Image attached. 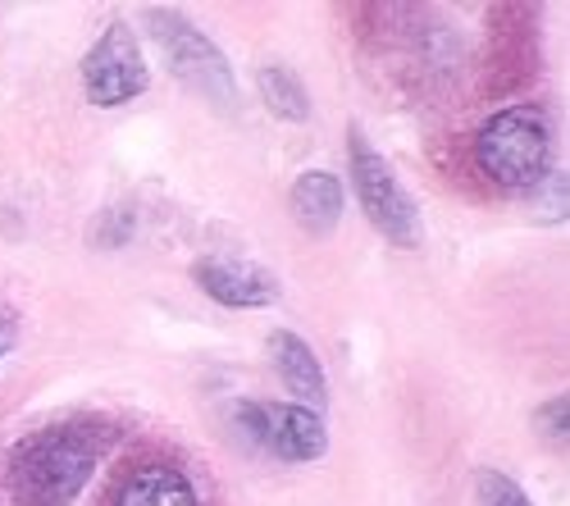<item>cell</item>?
Masks as SVG:
<instances>
[{
  "label": "cell",
  "mask_w": 570,
  "mask_h": 506,
  "mask_svg": "<svg viewBox=\"0 0 570 506\" xmlns=\"http://www.w3.org/2000/svg\"><path fill=\"white\" fill-rule=\"evenodd\" d=\"M101 443L78 425L37 429L10 452L14 506H73L87 479L97 475Z\"/></svg>",
  "instance_id": "cell-1"
},
{
  "label": "cell",
  "mask_w": 570,
  "mask_h": 506,
  "mask_svg": "<svg viewBox=\"0 0 570 506\" xmlns=\"http://www.w3.org/2000/svg\"><path fill=\"white\" fill-rule=\"evenodd\" d=\"M474 169H480L498 192H530L548 178L552 160V132L539 106H511L498 110L480 132H474Z\"/></svg>",
  "instance_id": "cell-2"
},
{
  "label": "cell",
  "mask_w": 570,
  "mask_h": 506,
  "mask_svg": "<svg viewBox=\"0 0 570 506\" xmlns=\"http://www.w3.org/2000/svg\"><path fill=\"white\" fill-rule=\"evenodd\" d=\"M347 160H352V188L361 197L365 219L384 234L393 247H420V210L393 165L379 156V147L365 137L361 123L347 128Z\"/></svg>",
  "instance_id": "cell-3"
},
{
  "label": "cell",
  "mask_w": 570,
  "mask_h": 506,
  "mask_svg": "<svg viewBox=\"0 0 570 506\" xmlns=\"http://www.w3.org/2000/svg\"><path fill=\"white\" fill-rule=\"evenodd\" d=\"M147 19H151V37L160 41L174 78L183 87H193L215 110H233L237 106V78H233V65L219 46L197 23H187L178 10H147Z\"/></svg>",
  "instance_id": "cell-4"
},
{
  "label": "cell",
  "mask_w": 570,
  "mask_h": 506,
  "mask_svg": "<svg viewBox=\"0 0 570 506\" xmlns=\"http://www.w3.org/2000/svg\"><path fill=\"white\" fill-rule=\"evenodd\" d=\"M151 87V69H147V56L132 37L128 23H110L97 46L82 56V91L91 106L101 110H115V106H128L137 101L141 91Z\"/></svg>",
  "instance_id": "cell-5"
},
{
  "label": "cell",
  "mask_w": 570,
  "mask_h": 506,
  "mask_svg": "<svg viewBox=\"0 0 570 506\" xmlns=\"http://www.w3.org/2000/svg\"><path fill=\"white\" fill-rule=\"evenodd\" d=\"M101 506H206L197 479L169 452H132L101 493Z\"/></svg>",
  "instance_id": "cell-6"
},
{
  "label": "cell",
  "mask_w": 570,
  "mask_h": 506,
  "mask_svg": "<svg viewBox=\"0 0 570 506\" xmlns=\"http://www.w3.org/2000/svg\"><path fill=\"white\" fill-rule=\"evenodd\" d=\"M243 429L278 462H320L328 452V429L320 420V410L297 406V401H243L237 406Z\"/></svg>",
  "instance_id": "cell-7"
},
{
  "label": "cell",
  "mask_w": 570,
  "mask_h": 506,
  "mask_svg": "<svg viewBox=\"0 0 570 506\" xmlns=\"http://www.w3.org/2000/svg\"><path fill=\"white\" fill-rule=\"evenodd\" d=\"M197 288L233 310H265L278 301V279L269 269L252 265V260H228V256H206L193 265Z\"/></svg>",
  "instance_id": "cell-8"
},
{
  "label": "cell",
  "mask_w": 570,
  "mask_h": 506,
  "mask_svg": "<svg viewBox=\"0 0 570 506\" xmlns=\"http://www.w3.org/2000/svg\"><path fill=\"white\" fill-rule=\"evenodd\" d=\"M288 210H293L297 228H306V234H315V238L334 234L338 219H343V210H347L343 178L328 173V169H306V173H297L293 192H288Z\"/></svg>",
  "instance_id": "cell-9"
},
{
  "label": "cell",
  "mask_w": 570,
  "mask_h": 506,
  "mask_svg": "<svg viewBox=\"0 0 570 506\" xmlns=\"http://www.w3.org/2000/svg\"><path fill=\"white\" fill-rule=\"evenodd\" d=\"M269 365H274V375L283 379V388L297 397V406H311V410L324 406V397H328L324 365H320V356L306 347V338H297V334H288V329H274V334H269Z\"/></svg>",
  "instance_id": "cell-10"
},
{
  "label": "cell",
  "mask_w": 570,
  "mask_h": 506,
  "mask_svg": "<svg viewBox=\"0 0 570 506\" xmlns=\"http://www.w3.org/2000/svg\"><path fill=\"white\" fill-rule=\"evenodd\" d=\"M256 87H261L269 115H278L283 123H306L311 119V91L302 87V78L288 65H265L256 73Z\"/></svg>",
  "instance_id": "cell-11"
},
{
  "label": "cell",
  "mask_w": 570,
  "mask_h": 506,
  "mask_svg": "<svg viewBox=\"0 0 570 506\" xmlns=\"http://www.w3.org/2000/svg\"><path fill=\"white\" fill-rule=\"evenodd\" d=\"M474 502L480 506H534L525 497V488H520L511 475H502V470H480L474 475Z\"/></svg>",
  "instance_id": "cell-12"
},
{
  "label": "cell",
  "mask_w": 570,
  "mask_h": 506,
  "mask_svg": "<svg viewBox=\"0 0 570 506\" xmlns=\"http://www.w3.org/2000/svg\"><path fill=\"white\" fill-rule=\"evenodd\" d=\"M539 429H543L552 443H566V397H548V401H543Z\"/></svg>",
  "instance_id": "cell-13"
},
{
  "label": "cell",
  "mask_w": 570,
  "mask_h": 506,
  "mask_svg": "<svg viewBox=\"0 0 570 506\" xmlns=\"http://www.w3.org/2000/svg\"><path fill=\"white\" fill-rule=\"evenodd\" d=\"M19 325H23L19 310H14L10 301H0V360H6V356L19 347Z\"/></svg>",
  "instance_id": "cell-14"
}]
</instances>
